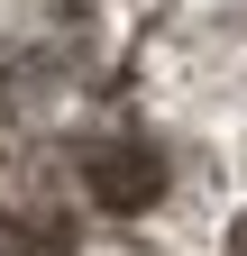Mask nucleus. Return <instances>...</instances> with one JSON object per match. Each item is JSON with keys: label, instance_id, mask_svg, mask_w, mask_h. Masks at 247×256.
I'll return each mask as SVG.
<instances>
[{"label": "nucleus", "instance_id": "f257e3e1", "mask_svg": "<svg viewBox=\"0 0 247 256\" xmlns=\"http://www.w3.org/2000/svg\"><path fill=\"white\" fill-rule=\"evenodd\" d=\"M82 183H92L101 210H156L165 202V156L146 146V138H101V146L82 156Z\"/></svg>", "mask_w": 247, "mask_h": 256}, {"label": "nucleus", "instance_id": "f03ea898", "mask_svg": "<svg viewBox=\"0 0 247 256\" xmlns=\"http://www.w3.org/2000/svg\"><path fill=\"white\" fill-rule=\"evenodd\" d=\"M64 247H74L64 220H18V229H10V256H64Z\"/></svg>", "mask_w": 247, "mask_h": 256}, {"label": "nucleus", "instance_id": "7ed1b4c3", "mask_svg": "<svg viewBox=\"0 0 247 256\" xmlns=\"http://www.w3.org/2000/svg\"><path fill=\"white\" fill-rule=\"evenodd\" d=\"M229 256H247V210H238V220H229Z\"/></svg>", "mask_w": 247, "mask_h": 256}]
</instances>
